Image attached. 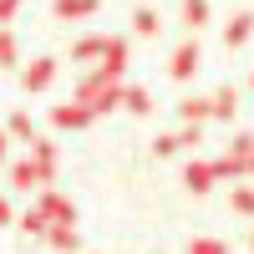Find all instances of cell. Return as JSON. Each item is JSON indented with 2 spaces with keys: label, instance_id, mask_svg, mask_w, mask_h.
I'll return each instance as SVG.
<instances>
[{
  "label": "cell",
  "instance_id": "cell-1",
  "mask_svg": "<svg viewBox=\"0 0 254 254\" xmlns=\"http://www.w3.org/2000/svg\"><path fill=\"white\" fill-rule=\"evenodd\" d=\"M76 102H81L92 117H97V112H112L117 102H122V81H107V76L97 71V76H87V81L76 87Z\"/></svg>",
  "mask_w": 254,
  "mask_h": 254
},
{
  "label": "cell",
  "instance_id": "cell-2",
  "mask_svg": "<svg viewBox=\"0 0 254 254\" xmlns=\"http://www.w3.org/2000/svg\"><path fill=\"white\" fill-rule=\"evenodd\" d=\"M122 71H127V41L122 36H107V46H102V76L122 81Z\"/></svg>",
  "mask_w": 254,
  "mask_h": 254
},
{
  "label": "cell",
  "instance_id": "cell-3",
  "mask_svg": "<svg viewBox=\"0 0 254 254\" xmlns=\"http://www.w3.org/2000/svg\"><path fill=\"white\" fill-rule=\"evenodd\" d=\"M198 61H203V51H198V41H183V46L173 51V61H168V71H173V81H188L198 71Z\"/></svg>",
  "mask_w": 254,
  "mask_h": 254
},
{
  "label": "cell",
  "instance_id": "cell-4",
  "mask_svg": "<svg viewBox=\"0 0 254 254\" xmlns=\"http://www.w3.org/2000/svg\"><path fill=\"white\" fill-rule=\"evenodd\" d=\"M20 81H26V92H46L51 81H56V61H51V56L31 61V66H26V76H20Z\"/></svg>",
  "mask_w": 254,
  "mask_h": 254
},
{
  "label": "cell",
  "instance_id": "cell-5",
  "mask_svg": "<svg viewBox=\"0 0 254 254\" xmlns=\"http://www.w3.org/2000/svg\"><path fill=\"white\" fill-rule=\"evenodd\" d=\"M10 188H20V193H31V188H41V173H36V163H31V158L10 163Z\"/></svg>",
  "mask_w": 254,
  "mask_h": 254
},
{
  "label": "cell",
  "instance_id": "cell-6",
  "mask_svg": "<svg viewBox=\"0 0 254 254\" xmlns=\"http://www.w3.org/2000/svg\"><path fill=\"white\" fill-rule=\"evenodd\" d=\"M51 122H56V127H87V122H92V112L81 107V102H61V107L51 112Z\"/></svg>",
  "mask_w": 254,
  "mask_h": 254
},
{
  "label": "cell",
  "instance_id": "cell-7",
  "mask_svg": "<svg viewBox=\"0 0 254 254\" xmlns=\"http://www.w3.org/2000/svg\"><path fill=\"white\" fill-rule=\"evenodd\" d=\"M183 183L193 188V193H208V188H214V163H188Z\"/></svg>",
  "mask_w": 254,
  "mask_h": 254
},
{
  "label": "cell",
  "instance_id": "cell-8",
  "mask_svg": "<svg viewBox=\"0 0 254 254\" xmlns=\"http://www.w3.org/2000/svg\"><path fill=\"white\" fill-rule=\"evenodd\" d=\"M249 31H254V15H234V20L224 26V46H229V51H234V46H244V41H249Z\"/></svg>",
  "mask_w": 254,
  "mask_h": 254
},
{
  "label": "cell",
  "instance_id": "cell-9",
  "mask_svg": "<svg viewBox=\"0 0 254 254\" xmlns=\"http://www.w3.org/2000/svg\"><path fill=\"white\" fill-rule=\"evenodd\" d=\"M41 214L56 219V224H71V203L61 198V193H41Z\"/></svg>",
  "mask_w": 254,
  "mask_h": 254
},
{
  "label": "cell",
  "instance_id": "cell-10",
  "mask_svg": "<svg viewBox=\"0 0 254 254\" xmlns=\"http://www.w3.org/2000/svg\"><path fill=\"white\" fill-rule=\"evenodd\" d=\"M178 117H183L188 127H198L203 117H214V107H208L203 97H188V102H178Z\"/></svg>",
  "mask_w": 254,
  "mask_h": 254
},
{
  "label": "cell",
  "instance_id": "cell-11",
  "mask_svg": "<svg viewBox=\"0 0 254 254\" xmlns=\"http://www.w3.org/2000/svg\"><path fill=\"white\" fill-rule=\"evenodd\" d=\"M132 31H137V36H158V31H163L158 10H153V5H137V10H132Z\"/></svg>",
  "mask_w": 254,
  "mask_h": 254
},
{
  "label": "cell",
  "instance_id": "cell-12",
  "mask_svg": "<svg viewBox=\"0 0 254 254\" xmlns=\"http://www.w3.org/2000/svg\"><path fill=\"white\" fill-rule=\"evenodd\" d=\"M92 10H97V0H56V20H81Z\"/></svg>",
  "mask_w": 254,
  "mask_h": 254
},
{
  "label": "cell",
  "instance_id": "cell-13",
  "mask_svg": "<svg viewBox=\"0 0 254 254\" xmlns=\"http://www.w3.org/2000/svg\"><path fill=\"white\" fill-rule=\"evenodd\" d=\"M122 107H132L137 117H147V112H153V97H147L142 87H122Z\"/></svg>",
  "mask_w": 254,
  "mask_h": 254
},
{
  "label": "cell",
  "instance_id": "cell-14",
  "mask_svg": "<svg viewBox=\"0 0 254 254\" xmlns=\"http://www.w3.org/2000/svg\"><path fill=\"white\" fill-rule=\"evenodd\" d=\"M203 20H208V5H203V0H183V26H188V31H198Z\"/></svg>",
  "mask_w": 254,
  "mask_h": 254
},
{
  "label": "cell",
  "instance_id": "cell-15",
  "mask_svg": "<svg viewBox=\"0 0 254 254\" xmlns=\"http://www.w3.org/2000/svg\"><path fill=\"white\" fill-rule=\"evenodd\" d=\"M102 46H107V36H81L76 46H71V56H76V61H87V56H102Z\"/></svg>",
  "mask_w": 254,
  "mask_h": 254
},
{
  "label": "cell",
  "instance_id": "cell-16",
  "mask_svg": "<svg viewBox=\"0 0 254 254\" xmlns=\"http://www.w3.org/2000/svg\"><path fill=\"white\" fill-rule=\"evenodd\" d=\"M208 107H214V117H234V107H239V97H234V87H224L214 102H208Z\"/></svg>",
  "mask_w": 254,
  "mask_h": 254
},
{
  "label": "cell",
  "instance_id": "cell-17",
  "mask_svg": "<svg viewBox=\"0 0 254 254\" xmlns=\"http://www.w3.org/2000/svg\"><path fill=\"white\" fill-rule=\"evenodd\" d=\"M10 137H20V142H36V127H31V117H26V112H10Z\"/></svg>",
  "mask_w": 254,
  "mask_h": 254
},
{
  "label": "cell",
  "instance_id": "cell-18",
  "mask_svg": "<svg viewBox=\"0 0 254 254\" xmlns=\"http://www.w3.org/2000/svg\"><path fill=\"white\" fill-rule=\"evenodd\" d=\"M46 234H51V244H56V249H76V229H71V224H51Z\"/></svg>",
  "mask_w": 254,
  "mask_h": 254
},
{
  "label": "cell",
  "instance_id": "cell-19",
  "mask_svg": "<svg viewBox=\"0 0 254 254\" xmlns=\"http://www.w3.org/2000/svg\"><path fill=\"white\" fill-rule=\"evenodd\" d=\"M20 229H26V234H46V229H51V219L41 214V208H31V214L20 219Z\"/></svg>",
  "mask_w": 254,
  "mask_h": 254
},
{
  "label": "cell",
  "instance_id": "cell-20",
  "mask_svg": "<svg viewBox=\"0 0 254 254\" xmlns=\"http://www.w3.org/2000/svg\"><path fill=\"white\" fill-rule=\"evenodd\" d=\"M229 203H234L239 214H249V219H254V188H234V198H229Z\"/></svg>",
  "mask_w": 254,
  "mask_h": 254
},
{
  "label": "cell",
  "instance_id": "cell-21",
  "mask_svg": "<svg viewBox=\"0 0 254 254\" xmlns=\"http://www.w3.org/2000/svg\"><path fill=\"white\" fill-rule=\"evenodd\" d=\"M188 254H229L219 239H193V244H188Z\"/></svg>",
  "mask_w": 254,
  "mask_h": 254
},
{
  "label": "cell",
  "instance_id": "cell-22",
  "mask_svg": "<svg viewBox=\"0 0 254 254\" xmlns=\"http://www.w3.org/2000/svg\"><path fill=\"white\" fill-rule=\"evenodd\" d=\"M10 61H15V36L0 31V66H10Z\"/></svg>",
  "mask_w": 254,
  "mask_h": 254
},
{
  "label": "cell",
  "instance_id": "cell-23",
  "mask_svg": "<svg viewBox=\"0 0 254 254\" xmlns=\"http://www.w3.org/2000/svg\"><path fill=\"white\" fill-rule=\"evenodd\" d=\"M153 153H158V158H168V153H178V137H173V132H163V137L153 142Z\"/></svg>",
  "mask_w": 254,
  "mask_h": 254
},
{
  "label": "cell",
  "instance_id": "cell-24",
  "mask_svg": "<svg viewBox=\"0 0 254 254\" xmlns=\"http://www.w3.org/2000/svg\"><path fill=\"white\" fill-rule=\"evenodd\" d=\"M178 147H198V127H183V132H173Z\"/></svg>",
  "mask_w": 254,
  "mask_h": 254
},
{
  "label": "cell",
  "instance_id": "cell-25",
  "mask_svg": "<svg viewBox=\"0 0 254 254\" xmlns=\"http://www.w3.org/2000/svg\"><path fill=\"white\" fill-rule=\"evenodd\" d=\"M15 10H20V0H0V26H5V20H10Z\"/></svg>",
  "mask_w": 254,
  "mask_h": 254
},
{
  "label": "cell",
  "instance_id": "cell-26",
  "mask_svg": "<svg viewBox=\"0 0 254 254\" xmlns=\"http://www.w3.org/2000/svg\"><path fill=\"white\" fill-rule=\"evenodd\" d=\"M5 153H10V132H0V163H5Z\"/></svg>",
  "mask_w": 254,
  "mask_h": 254
},
{
  "label": "cell",
  "instance_id": "cell-27",
  "mask_svg": "<svg viewBox=\"0 0 254 254\" xmlns=\"http://www.w3.org/2000/svg\"><path fill=\"white\" fill-rule=\"evenodd\" d=\"M5 219H10V203H5V198H0V224H5Z\"/></svg>",
  "mask_w": 254,
  "mask_h": 254
},
{
  "label": "cell",
  "instance_id": "cell-28",
  "mask_svg": "<svg viewBox=\"0 0 254 254\" xmlns=\"http://www.w3.org/2000/svg\"><path fill=\"white\" fill-rule=\"evenodd\" d=\"M249 173H254V158H249Z\"/></svg>",
  "mask_w": 254,
  "mask_h": 254
},
{
  "label": "cell",
  "instance_id": "cell-29",
  "mask_svg": "<svg viewBox=\"0 0 254 254\" xmlns=\"http://www.w3.org/2000/svg\"><path fill=\"white\" fill-rule=\"evenodd\" d=\"M249 87H254V81H249Z\"/></svg>",
  "mask_w": 254,
  "mask_h": 254
}]
</instances>
